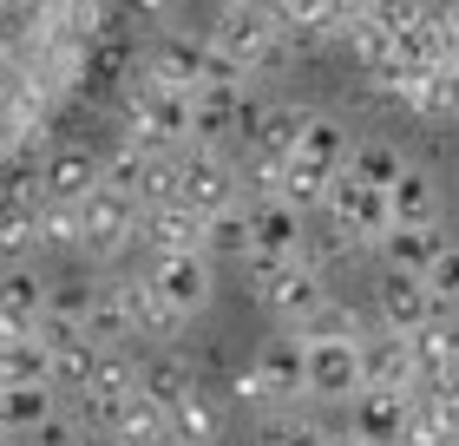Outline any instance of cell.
Here are the masks:
<instances>
[{
	"instance_id": "obj_1",
	"label": "cell",
	"mask_w": 459,
	"mask_h": 446,
	"mask_svg": "<svg viewBox=\"0 0 459 446\" xmlns=\"http://www.w3.org/2000/svg\"><path fill=\"white\" fill-rule=\"evenodd\" d=\"M125 0H0V178H20L112 59Z\"/></svg>"
},
{
	"instance_id": "obj_2",
	"label": "cell",
	"mask_w": 459,
	"mask_h": 446,
	"mask_svg": "<svg viewBox=\"0 0 459 446\" xmlns=\"http://www.w3.org/2000/svg\"><path fill=\"white\" fill-rule=\"evenodd\" d=\"M125 138L144 144V152H191L197 144V99L132 73L125 79Z\"/></svg>"
},
{
	"instance_id": "obj_3",
	"label": "cell",
	"mask_w": 459,
	"mask_h": 446,
	"mask_svg": "<svg viewBox=\"0 0 459 446\" xmlns=\"http://www.w3.org/2000/svg\"><path fill=\"white\" fill-rule=\"evenodd\" d=\"M211 53L230 59V66H243V73H263V66H276L282 47H289V33H282V20L269 0H243V7H217L211 20Z\"/></svg>"
},
{
	"instance_id": "obj_4",
	"label": "cell",
	"mask_w": 459,
	"mask_h": 446,
	"mask_svg": "<svg viewBox=\"0 0 459 446\" xmlns=\"http://www.w3.org/2000/svg\"><path fill=\"white\" fill-rule=\"evenodd\" d=\"M144 230V204L132 197V190H118V184H99L92 197H79V249L99 263H118Z\"/></svg>"
},
{
	"instance_id": "obj_5",
	"label": "cell",
	"mask_w": 459,
	"mask_h": 446,
	"mask_svg": "<svg viewBox=\"0 0 459 446\" xmlns=\"http://www.w3.org/2000/svg\"><path fill=\"white\" fill-rule=\"evenodd\" d=\"M217 269H223V263L211 257V249H152V263H144L152 289L184 315V322L211 309V295H217Z\"/></svg>"
},
{
	"instance_id": "obj_6",
	"label": "cell",
	"mask_w": 459,
	"mask_h": 446,
	"mask_svg": "<svg viewBox=\"0 0 459 446\" xmlns=\"http://www.w3.org/2000/svg\"><path fill=\"white\" fill-rule=\"evenodd\" d=\"M249 217V257L243 263H302L308 257V217L316 210L289 204V197H263V204H243Z\"/></svg>"
},
{
	"instance_id": "obj_7",
	"label": "cell",
	"mask_w": 459,
	"mask_h": 446,
	"mask_svg": "<svg viewBox=\"0 0 459 446\" xmlns=\"http://www.w3.org/2000/svg\"><path fill=\"white\" fill-rule=\"evenodd\" d=\"M328 295H335V289H328V269L302 257V263L269 269V275H263V289H256V302L269 309V322H276V328H302L308 315L328 302Z\"/></svg>"
},
{
	"instance_id": "obj_8",
	"label": "cell",
	"mask_w": 459,
	"mask_h": 446,
	"mask_svg": "<svg viewBox=\"0 0 459 446\" xmlns=\"http://www.w3.org/2000/svg\"><path fill=\"white\" fill-rule=\"evenodd\" d=\"M138 73L158 79V86H171V92H197L204 79H211V39H197V33H184V27H164V33L144 39Z\"/></svg>"
},
{
	"instance_id": "obj_9",
	"label": "cell",
	"mask_w": 459,
	"mask_h": 446,
	"mask_svg": "<svg viewBox=\"0 0 459 446\" xmlns=\"http://www.w3.org/2000/svg\"><path fill=\"white\" fill-rule=\"evenodd\" d=\"M322 210H328V217H335L361 249H381V237L394 230V197H387V190H374V184H361V178H348V171L328 184Z\"/></svg>"
},
{
	"instance_id": "obj_10",
	"label": "cell",
	"mask_w": 459,
	"mask_h": 446,
	"mask_svg": "<svg viewBox=\"0 0 459 446\" xmlns=\"http://www.w3.org/2000/svg\"><path fill=\"white\" fill-rule=\"evenodd\" d=\"M361 342H368V335H354V342H308V400H322V407H348V400L368 388Z\"/></svg>"
},
{
	"instance_id": "obj_11",
	"label": "cell",
	"mask_w": 459,
	"mask_h": 446,
	"mask_svg": "<svg viewBox=\"0 0 459 446\" xmlns=\"http://www.w3.org/2000/svg\"><path fill=\"white\" fill-rule=\"evenodd\" d=\"M178 197L204 210V217H223V210H243V184H237V158L230 152H211V144H191L184 152V184Z\"/></svg>"
},
{
	"instance_id": "obj_12",
	"label": "cell",
	"mask_w": 459,
	"mask_h": 446,
	"mask_svg": "<svg viewBox=\"0 0 459 446\" xmlns=\"http://www.w3.org/2000/svg\"><path fill=\"white\" fill-rule=\"evenodd\" d=\"M308 118H316V105H296V99H249V112H243V152L296 158Z\"/></svg>"
},
{
	"instance_id": "obj_13",
	"label": "cell",
	"mask_w": 459,
	"mask_h": 446,
	"mask_svg": "<svg viewBox=\"0 0 459 446\" xmlns=\"http://www.w3.org/2000/svg\"><path fill=\"white\" fill-rule=\"evenodd\" d=\"M33 178H39V197L47 204H79L106 184V164H99L86 144H47L33 158Z\"/></svg>"
},
{
	"instance_id": "obj_14",
	"label": "cell",
	"mask_w": 459,
	"mask_h": 446,
	"mask_svg": "<svg viewBox=\"0 0 459 446\" xmlns=\"http://www.w3.org/2000/svg\"><path fill=\"white\" fill-rule=\"evenodd\" d=\"M256 374L269 380L276 407H282V414H296L302 400H308V342H302L296 328L263 335V348H256Z\"/></svg>"
},
{
	"instance_id": "obj_15",
	"label": "cell",
	"mask_w": 459,
	"mask_h": 446,
	"mask_svg": "<svg viewBox=\"0 0 459 446\" xmlns=\"http://www.w3.org/2000/svg\"><path fill=\"white\" fill-rule=\"evenodd\" d=\"M374 315H381V328H427V322H440V302H433V289H427V275H407V269H387V275H374Z\"/></svg>"
},
{
	"instance_id": "obj_16",
	"label": "cell",
	"mask_w": 459,
	"mask_h": 446,
	"mask_svg": "<svg viewBox=\"0 0 459 446\" xmlns=\"http://www.w3.org/2000/svg\"><path fill=\"white\" fill-rule=\"evenodd\" d=\"M269 7H276L282 33L296 47H322V39H342L368 13V0H269Z\"/></svg>"
},
{
	"instance_id": "obj_17",
	"label": "cell",
	"mask_w": 459,
	"mask_h": 446,
	"mask_svg": "<svg viewBox=\"0 0 459 446\" xmlns=\"http://www.w3.org/2000/svg\"><path fill=\"white\" fill-rule=\"evenodd\" d=\"M407 420H413V394H394V388H361L348 400V427L374 440V446H401L407 440Z\"/></svg>"
},
{
	"instance_id": "obj_18",
	"label": "cell",
	"mask_w": 459,
	"mask_h": 446,
	"mask_svg": "<svg viewBox=\"0 0 459 446\" xmlns=\"http://www.w3.org/2000/svg\"><path fill=\"white\" fill-rule=\"evenodd\" d=\"M361 354H368V388H394V394H420L427 388L420 361H413V342L401 328H374L361 342Z\"/></svg>"
},
{
	"instance_id": "obj_19",
	"label": "cell",
	"mask_w": 459,
	"mask_h": 446,
	"mask_svg": "<svg viewBox=\"0 0 459 446\" xmlns=\"http://www.w3.org/2000/svg\"><path fill=\"white\" fill-rule=\"evenodd\" d=\"M118 295H125V309H132V342H178L184 335V315L152 289V275H125Z\"/></svg>"
},
{
	"instance_id": "obj_20",
	"label": "cell",
	"mask_w": 459,
	"mask_h": 446,
	"mask_svg": "<svg viewBox=\"0 0 459 446\" xmlns=\"http://www.w3.org/2000/svg\"><path fill=\"white\" fill-rule=\"evenodd\" d=\"M144 249H204L211 243V217L204 210H191V204H158V210H144Z\"/></svg>"
},
{
	"instance_id": "obj_21",
	"label": "cell",
	"mask_w": 459,
	"mask_h": 446,
	"mask_svg": "<svg viewBox=\"0 0 459 446\" xmlns=\"http://www.w3.org/2000/svg\"><path fill=\"white\" fill-rule=\"evenodd\" d=\"M453 237L440 223H394L387 237H381V263L387 269H407V275H427L433 263H440V249H446Z\"/></svg>"
},
{
	"instance_id": "obj_22",
	"label": "cell",
	"mask_w": 459,
	"mask_h": 446,
	"mask_svg": "<svg viewBox=\"0 0 459 446\" xmlns=\"http://www.w3.org/2000/svg\"><path fill=\"white\" fill-rule=\"evenodd\" d=\"M138 394H144V400H158V407L171 414V407H184V400L197 394V368H191V361H184L178 348H158V354H144Z\"/></svg>"
},
{
	"instance_id": "obj_23",
	"label": "cell",
	"mask_w": 459,
	"mask_h": 446,
	"mask_svg": "<svg viewBox=\"0 0 459 446\" xmlns=\"http://www.w3.org/2000/svg\"><path fill=\"white\" fill-rule=\"evenodd\" d=\"M59 414V388L53 380H7L0 388V427L7 433H33Z\"/></svg>"
},
{
	"instance_id": "obj_24",
	"label": "cell",
	"mask_w": 459,
	"mask_h": 446,
	"mask_svg": "<svg viewBox=\"0 0 459 446\" xmlns=\"http://www.w3.org/2000/svg\"><path fill=\"white\" fill-rule=\"evenodd\" d=\"M47 275H33L27 263H13V269H0V315H13L20 328H39L47 322Z\"/></svg>"
},
{
	"instance_id": "obj_25",
	"label": "cell",
	"mask_w": 459,
	"mask_h": 446,
	"mask_svg": "<svg viewBox=\"0 0 459 446\" xmlns=\"http://www.w3.org/2000/svg\"><path fill=\"white\" fill-rule=\"evenodd\" d=\"M106 440H112V446H164V440H171V414H164L158 400L132 394V400H125V414L112 420Z\"/></svg>"
},
{
	"instance_id": "obj_26",
	"label": "cell",
	"mask_w": 459,
	"mask_h": 446,
	"mask_svg": "<svg viewBox=\"0 0 459 446\" xmlns=\"http://www.w3.org/2000/svg\"><path fill=\"white\" fill-rule=\"evenodd\" d=\"M407 164H413V158H401V144H387V138H361V144L348 152L342 171H348V178H361V184H374V190H394Z\"/></svg>"
},
{
	"instance_id": "obj_27",
	"label": "cell",
	"mask_w": 459,
	"mask_h": 446,
	"mask_svg": "<svg viewBox=\"0 0 459 446\" xmlns=\"http://www.w3.org/2000/svg\"><path fill=\"white\" fill-rule=\"evenodd\" d=\"M387 197H394V223H440V184H433V171H420V164H407Z\"/></svg>"
},
{
	"instance_id": "obj_28",
	"label": "cell",
	"mask_w": 459,
	"mask_h": 446,
	"mask_svg": "<svg viewBox=\"0 0 459 446\" xmlns=\"http://www.w3.org/2000/svg\"><path fill=\"white\" fill-rule=\"evenodd\" d=\"M99 354H106V348H99L92 335H79V328L53 335V388H73V394H79V388H86V380H92Z\"/></svg>"
},
{
	"instance_id": "obj_29",
	"label": "cell",
	"mask_w": 459,
	"mask_h": 446,
	"mask_svg": "<svg viewBox=\"0 0 459 446\" xmlns=\"http://www.w3.org/2000/svg\"><path fill=\"white\" fill-rule=\"evenodd\" d=\"M79 335H92L99 348H125V342H132V309H125L118 283L92 289V309H86V322H79Z\"/></svg>"
},
{
	"instance_id": "obj_30",
	"label": "cell",
	"mask_w": 459,
	"mask_h": 446,
	"mask_svg": "<svg viewBox=\"0 0 459 446\" xmlns=\"http://www.w3.org/2000/svg\"><path fill=\"white\" fill-rule=\"evenodd\" d=\"M407 342H413V361H420V380H433V374H446L453 361H459V315H440V322L413 328Z\"/></svg>"
},
{
	"instance_id": "obj_31",
	"label": "cell",
	"mask_w": 459,
	"mask_h": 446,
	"mask_svg": "<svg viewBox=\"0 0 459 446\" xmlns=\"http://www.w3.org/2000/svg\"><path fill=\"white\" fill-rule=\"evenodd\" d=\"M138 374H144V361H138V354L106 348V354H99V368H92V380H86L79 394H99V400H132V394H138Z\"/></svg>"
},
{
	"instance_id": "obj_32",
	"label": "cell",
	"mask_w": 459,
	"mask_h": 446,
	"mask_svg": "<svg viewBox=\"0 0 459 446\" xmlns=\"http://www.w3.org/2000/svg\"><path fill=\"white\" fill-rule=\"evenodd\" d=\"M171 440L178 446H217L223 440V420H217V407H211V394H191L184 407H171Z\"/></svg>"
},
{
	"instance_id": "obj_33",
	"label": "cell",
	"mask_w": 459,
	"mask_h": 446,
	"mask_svg": "<svg viewBox=\"0 0 459 446\" xmlns=\"http://www.w3.org/2000/svg\"><path fill=\"white\" fill-rule=\"evenodd\" d=\"M296 335H302V342H354V335H368V328H361V309H354V302L328 295V302H322L316 315H308V322H302Z\"/></svg>"
},
{
	"instance_id": "obj_34",
	"label": "cell",
	"mask_w": 459,
	"mask_h": 446,
	"mask_svg": "<svg viewBox=\"0 0 459 446\" xmlns=\"http://www.w3.org/2000/svg\"><path fill=\"white\" fill-rule=\"evenodd\" d=\"M348 152H354V144L342 138V125L328 118V112H316V118H308V132H302V144H296V158L322 164V171H342V164H348Z\"/></svg>"
},
{
	"instance_id": "obj_35",
	"label": "cell",
	"mask_w": 459,
	"mask_h": 446,
	"mask_svg": "<svg viewBox=\"0 0 459 446\" xmlns=\"http://www.w3.org/2000/svg\"><path fill=\"white\" fill-rule=\"evenodd\" d=\"M342 47H348V59H354L361 73H374V66H387V59H394V33H387L374 13H361V20L342 33Z\"/></svg>"
},
{
	"instance_id": "obj_36",
	"label": "cell",
	"mask_w": 459,
	"mask_h": 446,
	"mask_svg": "<svg viewBox=\"0 0 459 446\" xmlns=\"http://www.w3.org/2000/svg\"><path fill=\"white\" fill-rule=\"evenodd\" d=\"M39 257V243H33V210L27 204H0V269H13V263H27Z\"/></svg>"
},
{
	"instance_id": "obj_37",
	"label": "cell",
	"mask_w": 459,
	"mask_h": 446,
	"mask_svg": "<svg viewBox=\"0 0 459 446\" xmlns=\"http://www.w3.org/2000/svg\"><path fill=\"white\" fill-rule=\"evenodd\" d=\"M282 171H289V158H269V152H243V158H237V184H243V204L282 197Z\"/></svg>"
},
{
	"instance_id": "obj_38",
	"label": "cell",
	"mask_w": 459,
	"mask_h": 446,
	"mask_svg": "<svg viewBox=\"0 0 459 446\" xmlns=\"http://www.w3.org/2000/svg\"><path fill=\"white\" fill-rule=\"evenodd\" d=\"M342 171H322V164H308V158H289V171H282V197L289 204H302V210H322L328 197V184H335Z\"/></svg>"
},
{
	"instance_id": "obj_39",
	"label": "cell",
	"mask_w": 459,
	"mask_h": 446,
	"mask_svg": "<svg viewBox=\"0 0 459 446\" xmlns=\"http://www.w3.org/2000/svg\"><path fill=\"white\" fill-rule=\"evenodd\" d=\"M33 243L39 249H79V204H39L33 210Z\"/></svg>"
},
{
	"instance_id": "obj_40",
	"label": "cell",
	"mask_w": 459,
	"mask_h": 446,
	"mask_svg": "<svg viewBox=\"0 0 459 446\" xmlns=\"http://www.w3.org/2000/svg\"><path fill=\"white\" fill-rule=\"evenodd\" d=\"M256 446H328V427L308 414H269V427L256 433Z\"/></svg>"
},
{
	"instance_id": "obj_41",
	"label": "cell",
	"mask_w": 459,
	"mask_h": 446,
	"mask_svg": "<svg viewBox=\"0 0 459 446\" xmlns=\"http://www.w3.org/2000/svg\"><path fill=\"white\" fill-rule=\"evenodd\" d=\"M204 249H211L217 263H243V257H249V217H243V210L211 217V243H204Z\"/></svg>"
},
{
	"instance_id": "obj_42",
	"label": "cell",
	"mask_w": 459,
	"mask_h": 446,
	"mask_svg": "<svg viewBox=\"0 0 459 446\" xmlns=\"http://www.w3.org/2000/svg\"><path fill=\"white\" fill-rule=\"evenodd\" d=\"M427 289H433V302H440L446 315H459V243L440 249V263L427 269Z\"/></svg>"
},
{
	"instance_id": "obj_43",
	"label": "cell",
	"mask_w": 459,
	"mask_h": 446,
	"mask_svg": "<svg viewBox=\"0 0 459 446\" xmlns=\"http://www.w3.org/2000/svg\"><path fill=\"white\" fill-rule=\"evenodd\" d=\"M368 13L381 20V27H387L394 39H401V33H413V27H420V20H427L433 7H427V0H368Z\"/></svg>"
},
{
	"instance_id": "obj_44",
	"label": "cell",
	"mask_w": 459,
	"mask_h": 446,
	"mask_svg": "<svg viewBox=\"0 0 459 446\" xmlns=\"http://www.w3.org/2000/svg\"><path fill=\"white\" fill-rule=\"evenodd\" d=\"M230 400H237V407H256V414H282V407H276V394H269V380L256 374V361H249V368L230 380Z\"/></svg>"
},
{
	"instance_id": "obj_45",
	"label": "cell",
	"mask_w": 459,
	"mask_h": 446,
	"mask_svg": "<svg viewBox=\"0 0 459 446\" xmlns=\"http://www.w3.org/2000/svg\"><path fill=\"white\" fill-rule=\"evenodd\" d=\"M79 433H86V427H79V414H53L47 427H33L27 440L33 446H79Z\"/></svg>"
},
{
	"instance_id": "obj_46",
	"label": "cell",
	"mask_w": 459,
	"mask_h": 446,
	"mask_svg": "<svg viewBox=\"0 0 459 446\" xmlns=\"http://www.w3.org/2000/svg\"><path fill=\"white\" fill-rule=\"evenodd\" d=\"M125 13H138V27L164 33V27H171V13H178V0H125Z\"/></svg>"
},
{
	"instance_id": "obj_47",
	"label": "cell",
	"mask_w": 459,
	"mask_h": 446,
	"mask_svg": "<svg viewBox=\"0 0 459 446\" xmlns=\"http://www.w3.org/2000/svg\"><path fill=\"white\" fill-rule=\"evenodd\" d=\"M433 27H440V39L459 53V0H440V7H433Z\"/></svg>"
},
{
	"instance_id": "obj_48",
	"label": "cell",
	"mask_w": 459,
	"mask_h": 446,
	"mask_svg": "<svg viewBox=\"0 0 459 446\" xmlns=\"http://www.w3.org/2000/svg\"><path fill=\"white\" fill-rule=\"evenodd\" d=\"M427 388H433V394H440V400H453V407H459V361H453V368H446V374H433V380H427Z\"/></svg>"
},
{
	"instance_id": "obj_49",
	"label": "cell",
	"mask_w": 459,
	"mask_h": 446,
	"mask_svg": "<svg viewBox=\"0 0 459 446\" xmlns=\"http://www.w3.org/2000/svg\"><path fill=\"white\" fill-rule=\"evenodd\" d=\"M328 446H374V440H361V433L348 427V433H328Z\"/></svg>"
},
{
	"instance_id": "obj_50",
	"label": "cell",
	"mask_w": 459,
	"mask_h": 446,
	"mask_svg": "<svg viewBox=\"0 0 459 446\" xmlns=\"http://www.w3.org/2000/svg\"><path fill=\"white\" fill-rule=\"evenodd\" d=\"M401 446H446V440H401Z\"/></svg>"
},
{
	"instance_id": "obj_51",
	"label": "cell",
	"mask_w": 459,
	"mask_h": 446,
	"mask_svg": "<svg viewBox=\"0 0 459 446\" xmlns=\"http://www.w3.org/2000/svg\"><path fill=\"white\" fill-rule=\"evenodd\" d=\"M13 440H20V433H7V427H0V446H13Z\"/></svg>"
},
{
	"instance_id": "obj_52",
	"label": "cell",
	"mask_w": 459,
	"mask_h": 446,
	"mask_svg": "<svg viewBox=\"0 0 459 446\" xmlns=\"http://www.w3.org/2000/svg\"><path fill=\"white\" fill-rule=\"evenodd\" d=\"M217 7H243V0H217Z\"/></svg>"
},
{
	"instance_id": "obj_53",
	"label": "cell",
	"mask_w": 459,
	"mask_h": 446,
	"mask_svg": "<svg viewBox=\"0 0 459 446\" xmlns=\"http://www.w3.org/2000/svg\"><path fill=\"white\" fill-rule=\"evenodd\" d=\"M164 446H178V440H164Z\"/></svg>"
},
{
	"instance_id": "obj_54",
	"label": "cell",
	"mask_w": 459,
	"mask_h": 446,
	"mask_svg": "<svg viewBox=\"0 0 459 446\" xmlns=\"http://www.w3.org/2000/svg\"><path fill=\"white\" fill-rule=\"evenodd\" d=\"M0 388H7V380H0Z\"/></svg>"
}]
</instances>
